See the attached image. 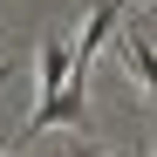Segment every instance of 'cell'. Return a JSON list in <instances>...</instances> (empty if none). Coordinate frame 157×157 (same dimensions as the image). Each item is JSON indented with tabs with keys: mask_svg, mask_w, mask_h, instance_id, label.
<instances>
[{
	"mask_svg": "<svg viewBox=\"0 0 157 157\" xmlns=\"http://www.w3.org/2000/svg\"><path fill=\"white\" fill-rule=\"evenodd\" d=\"M123 62L137 68V82H144V89L157 96V48H150L144 34H123Z\"/></svg>",
	"mask_w": 157,
	"mask_h": 157,
	"instance_id": "2",
	"label": "cell"
},
{
	"mask_svg": "<svg viewBox=\"0 0 157 157\" xmlns=\"http://www.w3.org/2000/svg\"><path fill=\"white\" fill-rule=\"evenodd\" d=\"M75 157H82V150H75Z\"/></svg>",
	"mask_w": 157,
	"mask_h": 157,
	"instance_id": "3",
	"label": "cell"
},
{
	"mask_svg": "<svg viewBox=\"0 0 157 157\" xmlns=\"http://www.w3.org/2000/svg\"><path fill=\"white\" fill-rule=\"evenodd\" d=\"M116 14H123V0H96V7H89V21H82V41H75V55H68V96H75V102H89V96H82V82H89L96 48L116 34Z\"/></svg>",
	"mask_w": 157,
	"mask_h": 157,
	"instance_id": "1",
	"label": "cell"
}]
</instances>
